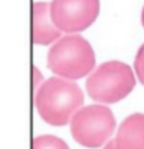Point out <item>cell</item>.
<instances>
[{
  "mask_svg": "<svg viewBox=\"0 0 144 149\" xmlns=\"http://www.w3.org/2000/svg\"><path fill=\"white\" fill-rule=\"evenodd\" d=\"M104 149H118V148H116V145H115V140L109 141V143L105 145V148H104Z\"/></svg>",
  "mask_w": 144,
  "mask_h": 149,
  "instance_id": "8fae6325",
  "label": "cell"
},
{
  "mask_svg": "<svg viewBox=\"0 0 144 149\" xmlns=\"http://www.w3.org/2000/svg\"><path fill=\"white\" fill-rule=\"evenodd\" d=\"M114 140L118 149H144V114L129 115L119 126Z\"/></svg>",
  "mask_w": 144,
  "mask_h": 149,
  "instance_id": "52a82bcc",
  "label": "cell"
},
{
  "mask_svg": "<svg viewBox=\"0 0 144 149\" xmlns=\"http://www.w3.org/2000/svg\"><path fill=\"white\" fill-rule=\"evenodd\" d=\"M135 87L134 73L127 63L108 61L92 72L86 81L88 96L99 102L113 104L125 99Z\"/></svg>",
  "mask_w": 144,
  "mask_h": 149,
  "instance_id": "3957f363",
  "label": "cell"
},
{
  "mask_svg": "<svg viewBox=\"0 0 144 149\" xmlns=\"http://www.w3.org/2000/svg\"><path fill=\"white\" fill-rule=\"evenodd\" d=\"M33 149H70L62 139L54 135H40L33 140Z\"/></svg>",
  "mask_w": 144,
  "mask_h": 149,
  "instance_id": "ba28073f",
  "label": "cell"
},
{
  "mask_svg": "<svg viewBox=\"0 0 144 149\" xmlns=\"http://www.w3.org/2000/svg\"><path fill=\"white\" fill-rule=\"evenodd\" d=\"M33 74H34V90L37 91L39 88V85H38V81H42V73L39 72L38 71V68H37V67H34V68H33Z\"/></svg>",
  "mask_w": 144,
  "mask_h": 149,
  "instance_id": "30bf717a",
  "label": "cell"
},
{
  "mask_svg": "<svg viewBox=\"0 0 144 149\" xmlns=\"http://www.w3.org/2000/svg\"><path fill=\"white\" fill-rule=\"evenodd\" d=\"M95 62V52L91 44L79 34L62 37L47 53L48 68L66 80L85 77L94 70Z\"/></svg>",
  "mask_w": 144,
  "mask_h": 149,
  "instance_id": "7a4b0ae2",
  "label": "cell"
},
{
  "mask_svg": "<svg viewBox=\"0 0 144 149\" xmlns=\"http://www.w3.org/2000/svg\"><path fill=\"white\" fill-rule=\"evenodd\" d=\"M49 12L61 32H81L96 20L100 13V0H52Z\"/></svg>",
  "mask_w": 144,
  "mask_h": 149,
  "instance_id": "5b68a950",
  "label": "cell"
},
{
  "mask_svg": "<svg viewBox=\"0 0 144 149\" xmlns=\"http://www.w3.org/2000/svg\"><path fill=\"white\" fill-rule=\"evenodd\" d=\"M140 19H142V24L144 27V6H143V10H142V17H140Z\"/></svg>",
  "mask_w": 144,
  "mask_h": 149,
  "instance_id": "7c38bea8",
  "label": "cell"
},
{
  "mask_svg": "<svg viewBox=\"0 0 144 149\" xmlns=\"http://www.w3.org/2000/svg\"><path fill=\"white\" fill-rule=\"evenodd\" d=\"M61 37V31L51 18L49 4L35 1L33 4V42L47 46Z\"/></svg>",
  "mask_w": 144,
  "mask_h": 149,
  "instance_id": "8992f818",
  "label": "cell"
},
{
  "mask_svg": "<svg viewBox=\"0 0 144 149\" xmlns=\"http://www.w3.org/2000/svg\"><path fill=\"white\" fill-rule=\"evenodd\" d=\"M134 68L136 72V76L140 81V84L144 85V44L139 47L138 52L135 56V61H134Z\"/></svg>",
  "mask_w": 144,
  "mask_h": 149,
  "instance_id": "9c48e42d",
  "label": "cell"
},
{
  "mask_svg": "<svg viewBox=\"0 0 144 149\" xmlns=\"http://www.w3.org/2000/svg\"><path fill=\"white\" fill-rule=\"evenodd\" d=\"M83 92L77 84L62 77H51L35 91L34 104L39 116L54 126H63L83 104Z\"/></svg>",
  "mask_w": 144,
  "mask_h": 149,
  "instance_id": "6da1fadb",
  "label": "cell"
},
{
  "mask_svg": "<svg viewBox=\"0 0 144 149\" xmlns=\"http://www.w3.org/2000/svg\"><path fill=\"white\" fill-rule=\"evenodd\" d=\"M116 121L113 111L104 105H88L71 119V134L86 148H100L113 135Z\"/></svg>",
  "mask_w": 144,
  "mask_h": 149,
  "instance_id": "277c9868",
  "label": "cell"
}]
</instances>
